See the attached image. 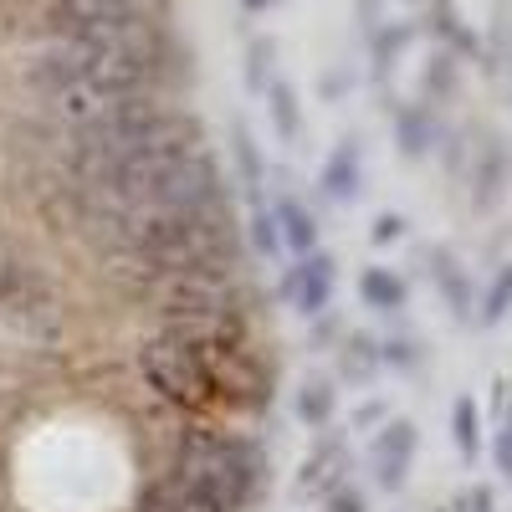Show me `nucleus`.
<instances>
[{"mask_svg": "<svg viewBox=\"0 0 512 512\" xmlns=\"http://www.w3.org/2000/svg\"><path fill=\"white\" fill-rule=\"evenodd\" d=\"M169 477L185 492L221 502L226 512H246L267 492V446L256 436L226 431V425L185 420L175 436V456H169Z\"/></svg>", "mask_w": 512, "mask_h": 512, "instance_id": "obj_1", "label": "nucleus"}, {"mask_svg": "<svg viewBox=\"0 0 512 512\" xmlns=\"http://www.w3.org/2000/svg\"><path fill=\"white\" fill-rule=\"evenodd\" d=\"M139 374L144 384L169 405L180 410L185 420H210L221 405H216V390H210V374L200 364V349L180 344L169 333H154L149 344L139 349Z\"/></svg>", "mask_w": 512, "mask_h": 512, "instance_id": "obj_2", "label": "nucleus"}, {"mask_svg": "<svg viewBox=\"0 0 512 512\" xmlns=\"http://www.w3.org/2000/svg\"><path fill=\"white\" fill-rule=\"evenodd\" d=\"M216 200H231V185H226L221 159L200 144V149L180 154L169 169H159V175L134 195L128 210H134V216H185V210L216 205Z\"/></svg>", "mask_w": 512, "mask_h": 512, "instance_id": "obj_3", "label": "nucleus"}, {"mask_svg": "<svg viewBox=\"0 0 512 512\" xmlns=\"http://www.w3.org/2000/svg\"><path fill=\"white\" fill-rule=\"evenodd\" d=\"M200 364L210 374L221 410H241V415H262L277 395V369L272 359L251 344H231V349H200Z\"/></svg>", "mask_w": 512, "mask_h": 512, "instance_id": "obj_4", "label": "nucleus"}, {"mask_svg": "<svg viewBox=\"0 0 512 512\" xmlns=\"http://www.w3.org/2000/svg\"><path fill=\"white\" fill-rule=\"evenodd\" d=\"M0 313H6L16 328H26L36 344H47V338L62 333V303H57L52 282L31 262H16V256L0 262Z\"/></svg>", "mask_w": 512, "mask_h": 512, "instance_id": "obj_5", "label": "nucleus"}, {"mask_svg": "<svg viewBox=\"0 0 512 512\" xmlns=\"http://www.w3.org/2000/svg\"><path fill=\"white\" fill-rule=\"evenodd\" d=\"M159 333L180 338L190 349H231V344H251L256 338V318L246 313H226V308H164L154 313Z\"/></svg>", "mask_w": 512, "mask_h": 512, "instance_id": "obj_6", "label": "nucleus"}, {"mask_svg": "<svg viewBox=\"0 0 512 512\" xmlns=\"http://www.w3.org/2000/svg\"><path fill=\"white\" fill-rule=\"evenodd\" d=\"M333 282H338V262L328 251H308V256H292V262L282 267L277 297L297 318H318L333 303Z\"/></svg>", "mask_w": 512, "mask_h": 512, "instance_id": "obj_7", "label": "nucleus"}, {"mask_svg": "<svg viewBox=\"0 0 512 512\" xmlns=\"http://www.w3.org/2000/svg\"><path fill=\"white\" fill-rule=\"evenodd\" d=\"M349 436L338 431V425H323V431H313V446L303 456V466H297V492L303 497H323L333 492L338 482H349Z\"/></svg>", "mask_w": 512, "mask_h": 512, "instance_id": "obj_8", "label": "nucleus"}, {"mask_svg": "<svg viewBox=\"0 0 512 512\" xmlns=\"http://www.w3.org/2000/svg\"><path fill=\"white\" fill-rule=\"evenodd\" d=\"M415 446H420V436H415L410 420H384L374 431V441H369V477H374L379 492H400L405 487Z\"/></svg>", "mask_w": 512, "mask_h": 512, "instance_id": "obj_9", "label": "nucleus"}, {"mask_svg": "<svg viewBox=\"0 0 512 512\" xmlns=\"http://www.w3.org/2000/svg\"><path fill=\"white\" fill-rule=\"evenodd\" d=\"M128 16H159L164 21V0H47V31L67 36L77 26H98V21H128Z\"/></svg>", "mask_w": 512, "mask_h": 512, "instance_id": "obj_10", "label": "nucleus"}, {"mask_svg": "<svg viewBox=\"0 0 512 512\" xmlns=\"http://www.w3.org/2000/svg\"><path fill=\"white\" fill-rule=\"evenodd\" d=\"M231 164H236V185H241L246 205H267V200H272V195H267V185H272V169H267L262 144L251 139V128H246L241 118L231 123Z\"/></svg>", "mask_w": 512, "mask_h": 512, "instance_id": "obj_11", "label": "nucleus"}, {"mask_svg": "<svg viewBox=\"0 0 512 512\" xmlns=\"http://www.w3.org/2000/svg\"><path fill=\"white\" fill-rule=\"evenodd\" d=\"M272 221H277V236H282V251H287V256L318 251V216L308 210L303 195L277 190V195H272Z\"/></svg>", "mask_w": 512, "mask_h": 512, "instance_id": "obj_12", "label": "nucleus"}, {"mask_svg": "<svg viewBox=\"0 0 512 512\" xmlns=\"http://www.w3.org/2000/svg\"><path fill=\"white\" fill-rule=\"evenodd\" d=\"M384 369L379 359V338L374 333H344L338 338V349H333V379L338 384H349V390H364V384H374V374Z\"/></svg>", "mask_w": 512, "mask_h": 512, "instance_id": "obj_13", "label": "nucleus"}, {"mask_svg": "<svg viewBox=\"0 0 512 512\" xmlns=\"http://www.w3.org/2000/svg\"><path fill=\"white\" fill-rule=\"evenodd\" d=\"M323 195L333 205H354L359 200V185H364V164H359V144L344 139V144H333V154L323 159V175H318Z\"/></svg>", "mask_w": 512, "mask_h": 512, "instance_id": "obj_14", "label": "nucleus"}, {"mask_svg": "<svg viewBox=\"0 0 512 512\" xmlns=\"http://www.w3.org/2000/svg\"><path fill=\"white\" fill-rule=\"evenodd\" d=\"M292 415H297V425H308V431L333 425V415H338V379L333 374H308L292 390Z\"/></svg>", "mask_w": 512, "mask_h": 512, "instance_id": "obj_15", "label": "nucleus"}, {"mask_svg": "<svg viewBox=\"0 0 512 512\" xmlns=\"http://www.w3.org/2000/svg\"><path fill=\"white\" fill-rule=\"evenodd\" d=\"M425 262H431V282L441 287L446 308L456 318H472V282H466V272L456 267V256L446 246H431V251H425Z\"/></svg>", "mask_w": 512, "mask_h": 512, "instance_id": "obj_16", "label": "nucleus"}, {"mask_svg": "<svg viewBox=\"0 0 512 512\" xmlns=\"http://www.w3.org/2000/svg\"><path fill=\"white\" fill-rule=\"evenodd\" d=\"M359 297H364V308H374V313H400L405 297H410V287H405V277H395L390 267H369V272L359 277Z\"/></svg>", "mask_w": 512, "mask_h": 512, "instance_id": "obj_17", "label": "nucleus"}, {"mask_svg": "<svg viewBox=\"0 0 512 512\" xmlns=\"http://www.w3.org/2000/svg\"><path fill=\"white\" fill-rule=\"evenodd\" d=\"M262 98H267V113H272L277 139L292 149L297 139H303V108H297V93L287 88V82H272V88H267Z\"/></svg>", "mask_w": 512, "mask_h": 512, "instance_id": "obj_18", "label": "nucleus"}, {"mask_svg": "<svg viewBox=\"0 0 512 512\" xmlns=\"http://www.w3.org/2000/svg\"><path fill=\"white\" fill-rule=\"evenodd\" d=\"M241 236H246V251L256 256V262L282 256V236H277V221H272V200L267 205H251V216L241 221Z\"/></svg>", "mask_w": 512, "mask_h": 512, "instance_id": "obj_19", "label": "nucleus"}, {"mask_svg": "<svg viewBox=\"0 0 512 512\" xmlns=\"http://www.w3.org/2000/svg\"><path fill=\"white\" fill-rule=\"evenodd\" d=\"M272 62H277V41L272 36H251L246 41V57H241V82H246V93H267L272 88Z\"/></svg>", "mask_w": 512, "mask_h": 512, "instance_id": "obj_20", "label": "nucleus"}, {"mask_svg": "<svg viewBox=\"0 0 512 512\" xmlns=\"http://www.w3.org/2000/svg\"><path fill=\"white\" fill-rule=\"evenodd\" d=\"M502 180H507V154H502V144H482V159H477V169H472V195H477V205L487 210L497 195H502Z\"/></svg>", "mask_w": 512, "mask_h": 512, "instance_id": "obj_21", "label": "nucleus"}, {"mask_svg": "<svg viewBox=\"0 0 512 512\" xmlns=\"http://www.w3.org/2000/svg\"><path fill=\"white\" fill-rule=\"evenodd\" d=\"M395 139H400V154L405 159H420L436 139V123H431V108H405L400 123H395Z\"/></svg>", "mask_w": 512, "mask_h": 512, "instance_id": "obj_22", "label": "nucleus"}, {"mask_svg": "<svg viewBox=\"0 0 512 512\" xmlns=\"http://www.w3.org/2000/svg\"><path fill=\"white\" fill-rule=\"evenodd\" d=\"M451 441H456V451H461L466 461H472L477 446H482V420H477V405L466 400V395L451 405Z\"/></svg>", "mask_w": 512, "mask_h": 512, "instance_id": "obj_23", "label": "nucleus"}, {"mask_svg": "<svg viewBox=\"0 0 512 512\" xmlns=\"http://www.w3.org/2000/svg\"><path fill=\"white\" fill-rule=\"evenodd\" d=\"M308 323H313V328H308V349H313V354H333V349H338V338L349 333V328H344V318H338L333 308H328V313H318V318H308Z\"/></svg>", "mask_w": 512, "mask_h": 512, "instance_id": "obj_24", "label": "nucleus"}, {"mask_svg": "<svg viewBox=\"0 0 512 512\" xmlns=\"http://www.w3.org/2000/svg\"><path fill=\"white\" fill-rule=\"evenodd\" d=\"M507 308H512V267H497V277H492V287L482 297V323L507 318Z\"/></svg>", "mask_w": 512, "mask_h": 512, "instance_id": "obj_25", "label": "nucleus"}, {"mask_svg": "<svg viewBox=\"0 0 512 512\" xmlns=\"http://www.w3.org/2000/svg\"><path fill=\"white\" fill-rule=\"evenodd\" d=\"M379 359L390 364V369H415L420 364V344H415V338H405V333L379 338Z\"/></svg>", "mask_w": 512, "mask_h": 512, "instance_id": "obj_26", "label": "nucleus"}, {"mask_svg": "<svg viewBox=\"0 0 512 512\" xmlns=\"http://www.w3.org/2000/svg\"><path fill=\"white\" fill-rule=\"evenodd\" d=\"M318 512H369V497H364L354 482H338L333 492L318 497Z\"/></svg>", "mask_w": 512, "mask_h": 512, "instance_id": "obj_27", "label": "nucleus"}, {"mask_svg": "<svg viewBox=\"0 0 512 512\" xmlns=\"http://www.w3.org/2000/svg\"><path fill=\"white\" fill-rule=\"evenodd\" d=\"M400 236H405V216H395V210L374 216V226H369V241H374V246H390V241H400Z\"/></svg>", "mask_w": 512, "mask_h": 512, "instance_id": "obj_28", "label": "nucleus"}, {"mask_svg": "<svg viewBox=\"0 0 512 512\" xmlns=\"http://www.w3.org/2000/svg\"><path fill=\"white\" fill-rule=\"evenodd\" d=\"M456 512H497V502H492L487 487H466V492L456 497Z\"/></svg>", "mask_w": 512, "mask_h": 512, "instance_id": "obj_29", "label": "nucleus"}, {"mask_svg": "<svg viewBox=\"0 0 512 512\" xmlns=\"http://www.w3.org/2000/svg\"><path fill=\"white\" fill-rule=\"evenodd\" d=\"M384 420H390V410H384V400H364V405L354 410V425H359V431H369V425L379 431Z\"/></svg>", "mask_w": 512, "mask_h": 512, "instance_id": "obj_30", "label": "nucleus"}, {"mask_svg": "<svg viewBox=\"0 0 512 512\" xmlns=\"http://www.w3.org/2000/svg\"><path fill=\"white\" fill-rule=\"evenodd\" d=\"M497 466L512 472V410L502 415V431H497Z\"/></svg>", "mask_w": 512, "mask_h": 512, "instance_id": "obj_31", "label": "nucleus"}, {"mask_svg": "<svg viewBox=\"0 0 512 512\" xmlns=\"http://www.w3.org/2000/svg\"><path fill=\"white\" fill-rule=\"evenodd\" d=\"M175 512H226L221 502H210V497H200V492H180V507Z\"/></svg>", "mask_w": 512, "mask_h": 512, "instance_id": "obj_32", "label": "nucleus"}, {"mask_svg": "<svg viewBox=\"0 0 512 512\" xmlns=\"http://www.w3.org/2000/svg\"><path fill=\"white\" fill-rule=\"evenodd\" d=\"M344 88H349V72H328V77H323V98H338Z\"/></svg>", "mask_w": 512, "mask_h": 512, "instance_id": "obj_33", "label": "nucleus"}, {"mask_svg": "<svg viewBox=\"0 0 512 512\" xmlns=\"http://www.w3.org/2000/svg\"><path fill=\"white\" fill-rule=\"evenodd\" d=\"M267 6H277V0H241V11H267Z\"/></svg>", "mask_w": 512, "mask_h": 512, "instance_id": "obj_34", "label": "nucleus"}]
</instances>
